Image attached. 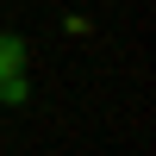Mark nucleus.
I'll return each mask as SVG.
<instances>
[{
  "label": "nucleus",
  "instance_id": "nucleus-1",
  "mask_svg": "<svg viewBox=\"0 0 156 156\" xmlns=\"http://www.w3.org/2000/svg\"><path fill=\"white\" fill-rule=\"evenodd\" d=\"M31 81H25V37L0 31V106H25Z\"/></svg>",
  "mask_w": 156,
  "mask_h": 156
}]
</instances>
